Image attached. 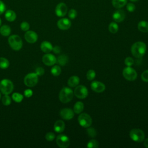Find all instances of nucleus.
<instances>
[{"instance_id": "1", "label": "nucleus", "mask_w": 148, "mask_h": 148, "mask_svg": "<svg viewBox=\"0 0 148 148\" xmlns=\"http://www.w3.org/2000/svg\"><path fill=\"white\" fill-rule=\"evenodd\" d=\"M132 54L136 58H141L146 51V45L143 42H137L134 43L131 48Z\"/></svg>"}, {"instance_id": "2", "label": "nucleus", "mask_w": 148, "mask_h": 148, "mask_svg": "<svg viewBox=\"0 0 148 148\" xmlns=\"http://www.w3.org/2000/svg\"><path fill=\"white\" fill-rule=\"evenodd\" d=\"M73 97L72 90L69 87H63L59 93V99L62 103H68L71 101Z\"/></svg>"}, {"instance_id": "3", "label": "nucleus", "mask_w": 148, "mask_h": 148, "mask_svg": "<svg viewBox=\"0 0 148 148\" xmlns=\"http://www.w3.org/2000/svg\"><path fill=\"white\" fill-rule=\"evenodd\" d=\"M8 43L12 49L16 51L20 50L23 46V42L21 38L17 35H13L8 38Z\"/></svg>"}, {"instance_id": "4", "label": "nucleus", "mask_w": 148, "mask_h": 148, "mask_svg": "<svg viewBox=\"0 0 148 148\" xmlns=\"http://www.w3.org/2000/svg\"><path fill=\"white\" fill-rule=\"evenodd\" d=\"M13 90V84L9 79H3L0 82V90L4 95L10 94Z\"/></svg>"}, {"instance_id": "5", "label": "nucleus", "mask_w": 148, "mask_h": 148, "mask_svg": "<svg viewBox=\"0 0 148 148\" xmlns=\"http://www.w3.org/2000/svg\"><path fill=\"white\" fill-rule=\"evenodd\" d=\"M130 136L132 140L136 142H141L145 139V133L140 129L134 128L131 130Z\"/></svg>"}, {"instance_id": "6", "label": "nucleus", "mask_w": 148, "mask_h": 148, "mask_svg": "<svg viewBox=\"0 0 148 148\" xmlns=\"http://www.w3.org/2000/svg\"><path fill=\"white\" fill-rule=\"evenodd\" d=\"M78 122L82 127L84 128H88L90 127L92 124V119L87 113H80V115L78 117Z\"/></svg>"}, {"instance_id": "7", "label": "nucleus", "mask_w": 148, "mask_h": 148, "mask_svg": "<svg viewBox=\"0 0 148 148\" xmlns=\"http://www.w3.org/2000/svg\"><path fill=\"white\" fill-rule=\"evenodd\" d=\"M123 75L126 80L134 81L137 77V72L131 66H127L123 71Z\"/></svg>"}, {"instance_id": "8", "label": "nucleus", "mask_w": 148, "mask_h": 148, "mask_svg": "<svg viewBox=\"0 0 148 148\" xmlns=\"http://www.w3.org/2000/svg\"><path fill=\"white\" fill-rule=\"evenodd\" d=\"M38 82V76L35 73L27 74L24 79V84L28 87L35 86Z\"/></svg>"}, {"instance_id": "9", "label": "nucleus", "mask_w": 148, "mask_h": 148, "mask_svg": "<svg viewBox=\"0 0 148 148\" xmlns=\"http://www.w3.org/2000/svg\"><path fill=\"white\" fill-rule=\"evenodd\" d=\"M73 94L79 99H84L88 95V90L84 86H77L74 90Z\"/></svg>"}, {"instance_id": "10", "label": "nucleus", "mask_w": 148, "mask_h": 148, "mask_svg": "<svg viewBox=\"0 0 148 148\" xmlns=\"http://www.w3.org/2000/svg\"><path fill=\"white\" fill-rule=\"evenodd\" d=\"M56 143L61 148H66L70 145L69 138L64 134H60L56 138Z\"/></svg>"}, {"instance_id": "11", "label": "nucleus", "mask_w": 148, "mask_h": 148, "mask_svg": "<svg viewBox=\"0 0 148 148\" xmlns=\"http://www.w3.org/2000/svg\"><path fill=\"white\" fill-rule=\"evenodd\" d=\"M68 12V7L64 2H60L56 7L55 13L58 17H64Z\"/></svg>"}, {"instance_id": "12", "label": "nucleus", "mask_w": 148, "mask_h": 148, "mask_svg": "<svg viewBox=\"0 0 148 148\" xmlns=\"http://www.w3.org/2000/svg\"><path fill=\"white\" fill-rule=\"evenodd\" d=\"M42 61L46 65L52 66L57 62V58L53 54L47 53L43 56Z\"/></svg>"}, {"instance_id": "13", "label": "nucleus", "mask_w": 148, "mask_h": 148, "mask_svg": "<svg viewBox=\"0 0 148 148\" xmlns=\"http://www.w3.org/2000/svg\"><path fill=\"white\" fill-rule=\"evenodd\" d=\"M71 21L67 18H62L60 19L57 23V27L61 30L68 29L71 26Z\"/></svg>"}, {"instance_id": "14", "label": "nucleus", "mask_w": 148, "mask_h": 148, "mask_svg": "<svg viewBox=\"0 0 148 148\" xmlns=\"http://www.w3.org/2000/svg\"><path fill=\"white\" fill-rule=\"evenodd\" d=\"M90 87L92 90L98 93L102 92L105 90V85L99 81H93L91 83Z\"/></svg>"}, {"instance_id": "15", "label": "nucleus", "mask_w": 148, "mask_h": 148, "mask_svg": "<svg viewBox=\"0 0 148 148\" xmlns=\"http://www.w3.org/2000/svg\"><path fill=\"white\" fill-rule=\"evenodd\" d=\"M60 114L63 119L69 120L74 117V112L71 109L64 108L61 110Z\"/></svg>"}, {"instance_id": "16", "label": "nucleus", "mask_w": 148, "mask_h": 148, "mask_svg": "<svg viewBox=\"0 0 148 148\" xmlns=\"http://www.w3.org/2000/svg\"><path fill=\"white\" fill-rule=\"evenodd\" d=\"M125 17V13L124 10L121 9H118L116 10L112 14V18L113 20L116 23H120L123 21Z\"/></svg>"}, {"instance_id": "17", "label": "nucleus", "mask_w": 148, "mask_h": 148, "mask_svg": "<svg viewBox=\"0 0 148 148\" xmlns=\"http://www.w3.org/2000/svg\"><path fill=\"white\" fill-rule=\"evenodd\" d=\"M25 39L30 43H34L38 40L37 34L33 31H27L24 35Z\"/></svg>"}, {"instance_id": "18", "label": "nucleus", "mask_w": 148, "mask_h": 148, "mask_svg": "<svg viewBox=\"0 0 148 148\" xmlns=\"http://www.w3.org/2000/svg\"><path fill=\"white\" fill-rule=\"evenodd\" d=\"M65 123L62 120H58L56 121L54 125V130L56 132L61 133L65 130Z\"/></svg>"}, {"instance_id": "19", "label": "nucleus", "mask_w": 148, "mask_h": 148, "mask_svg": "<svg viewBox=\"0 0 148 148\" xmlns=\"http://www.w3.org/2000/svg\"><path fill=\"white\" fill-rule=\"evenodd\" d=\"M40 49L42 51L46 53H49L53 50L52 45L48 41H43L40 44Z\"/></svg>"}, {"instance_id": "20", "label": "nucleus", "mask_w": 148, "mask_h": 148, "mask_svg": "<svg viewBox=\"0 0 148 148\" xmlns=\"http://www.w3.org/2000/svg\"><path fill=\"white\" fill-rule=\"evenodd\" d=\"M80 82L79 77L77 76H72L70 77L68 80V84L71 87H75L77 86Z\"/></svg>"}, {"instance_id": "21", "label": "nucleus", "mask_w": 148, "mask_h": 148, "mask_svg": "<svg viewBox=\"0 0 148 148\" xmlns=\"http://www.w3.org/2000/svg\"><path fill=\"white\" fill-rule=\"evenodd\" d=\"M5 17L8 21L12 22L16 20V14L12 10H8L5 13Z\"/></svg>"}, {"instance_id": "22", "label": "nucleus", "mask_w": 148, "mask_h": 148, "mask_svg": "<svg viewBox=\"0 0 148 148\" xmlns=\"http://www.w3.org/2000/svg\"><path fill=\"white\" fill-rule=\"evenodd\" d=\"M138 28L139 31L142 32H148V22L145 20H142L139 22L138 24Z\"/></svg>"}, {"instance_id": "23", "label": "nucleus", "mask_w": 148, "mask_h": 148, "mask_svg": "<svg viewBox=\"0 0 148 148\" xmlns=\"http://www.w3.org/2000/svg\"><path fill=\"white\" fill-rule=\"evenodd\" d=\"M127 3V0H112V4L115 8L120 9Z\"/></svg>"}, {"instance_id": "24", "label": "nucleus", "mask_w": 148, "mask_h": 148, "mask_svg": "<svg viewBox=\"0 0 148 148\" xmlns=\"http://www.w3.org/2000/svg\"><path fill=\"white\" fill-rule=\"evenodd\" d=\"M84 109V104L80 101L75 103L73 106V112L76 114L81 113Z\"/></svg>"}, {"instance_id": "25", "label": "nucleus", "mask_w": 148, "mask_h": 148, "mask_svg": "<svg viewBox=\"0 0 148 148\" xmlns=\"http://www.w3.org/2000/svg\"><path fill=\"white\" fill-rule=\"evenodd\" d=\"M11 33L10 27L8 25H3L0 28V34L4 36H9Z\"/></svg>"}, {"instance_id": "26", "label": "nucleus", "mask_w": 148, "mask_h": 148, "mask_svg": "<svg viewBox=\"0 0 148 148\" xmlns=\"http://www.w3.org/2000/svg\"><path fill=\"white\" fill-rule=\"evenodd\" d=\"M68 61V57L65 54H61L59 56L57 59L58 64L61 66H64Z\"/></svg>"}, {"instance_id": "27", "label": "nucleus", "mask_w": 148, "mask_h": 148, "mask_svg": "<svg viewBox=\"0 0 148 148\" xmlns=\"http://www.w3.org/2000/svg\"><path fill=\"white\" fill-rule=\"evenodd\" d=\"M108 29L110 32L116 34L119 30V25L116 22H111L108 26Z\"/></svg>"}, {"instance_id": "28", "label": "nucleus", "mask_w": 148, "mask_h": 148, "mask_svg": "<svg viewBox=\"0 0 148 148\" xmlns=\"http://www.w3.org/2000/svg\"><path fill=\"white\" fill-rule=\"evenodd\" d=\"M9 66V61L3 57H0V68L6 69Z\"/></svg>"}, {"instance_id": "29", "label": "nucleus", "mask_w": 148, "mask_h": 148, "mask_svg": "<svg viewBox=\"0 0 148 148\" xmlns=\"http://www.w3.org/2000/svg\"><path fill=\"white\" fill-rule=\"evenodd\" d=\"M61 72V69L58 65H54L52 67L51 69V73L53 76H57L60 75Z\"/></svg>"}, {"instance_id": "30", "label": "nucleus", "mask_w": 148, "mask_h": 148, "mask_svg": "<svg viewBox=\"0 0 148 148\" xmlns=\"http://www.w3.org/2000/svg\"><path fill=\"white\" fill-rule=\"evenodd\" d=\"M99 146L98 142L95 139H91L88 141L87 147L88 148H97Z\"/></svg>"}, {"instance_id": "31", "label": "nucleus", "mask_w": 148, "mask_h": 148, "mask_svg": "<svg viewBox=\"0 0 148 148\" xmlns=\"http://www.w3.org/2000/svg\"><path fill=\"white\" fill-rule=\"evenodd\" d=\"M12 98L17 103L21 102L23 99V96L22 94L18 93V92H14L12 94Z\"/></svg>"}, {"instance_id": "32", "label": "nucleus", "mask_w": 148, "mask_h": 148, "mask_svg": "<svg viewBox=\"0 0 148 148\" xmlns=\"http://www.w3.org/2000/svg\"><path fill=\"white\" fill-rule=\"evenodd\" d=\"M87 133L88 134V135L91 137V138H94L97 136V131L95 130V128H92V127H88L87 129Z\"/></svg>"}, {"instance_id": "33", "label": "nucleus", "mask_w": 148, "mask_h": 148, "mask_svg": "<svg viewBox=\"0 0 148 148\" xmlns=\"http://www.w3.org/2000/svg\"><path fill=\"white\" fill-rule=\"evenodd\" d=\"M95 76H96V73L93 69L88 70L86 74L87 79L88 80H92L95 77Z\"/></svg>"}, {"instance_id": "34", "label": "nucleus", "mask_w": 148, "mask_h": 148, "mask_svg": "<svg viewBox=\"0 0 148 148\" xmlns=\"http://www.w3.org/2000/svg\"><path fill=\"white\" fill-rule=\"evenodd\" d=\"M2 103L5 106H8L11 103V98L8 95H5L2 98Z\"/></svg>"}, {"instance_id": "35", "label": "nucleus", "mask_w": 148, "mask_h": 148, "mask_svg": "<svg viewBox=\"0 0 148 148\" xmlns=\"http://www.w3.org/2000/svg\"><path fill=\"white\" fill-rule=\"evenodd\" d=\"M124 63L127 66H131L134 64V60L132 58L128 57L125 58L124 60Z\"/></svg>"}, {"instance_id": "36", "label": "nucleus", "mask_w": 148, "mask_h": 148, "mask_svg": "<svg viewBox=\"0 0 148 148\" xmlns=\"http://www.w3.org/2000/svg\"><path fill=\"white\" fill-rule=\"evenodd\" d=\"M68 17L71 18V19H74L77 16V11L74 9H71L69 12H68Z\"/></svg>"}, {"instance_id": "37", "label": "nucleus", "mask_w": 148, "mask_h": 148, "mask_svg": "<svg viewBox=\"0 0 148 148\" xmlns=\"http://www.w3.org/2000/svg\"><path fill=\"white\" fill-rule=\"evenodd\" d=\"M126 8H127V10L129 12H133L135 10L136 7H135V5L133 3L128 2V3H127V7H126Z\"/></svg>"}, {"instance_id": "38", "label": "nucleus", "mask_w": 148, "mask_h": 148, "mask_svg": "<svg viewBox=\"0 0 148 148\" xmlns=\"http://www.w3.org/2000/svg\"><path fill=\"white\" fill-rule=\"evenodd\" d=\"M20 28L21 30L24 31H27L29 28V24L26 21H23L20 24Z\"/></svg>"}, {"instance_id": "39", "label": "nucleus", "mask_w": 148, "mask_h": 148, "mask_svg": "<svg viewBox=\"0 0 148 148\" xmlns=\"http://www.w3.org/2000/svg\"><path fill=\"white\" fill-rule=\"evenodd\" d=\"M45 138L48 141H52L55 138V135L53 132H47L45 135Z\"/></svg>"}, {"instance_id": "40", "label": "nucleus", "mask_w": 148, "mask_h": 148, "mask_svg": "<svg viewBox=\"0 0 148 148\" xmlns=\"http://www.w3.org/2000/svg\"><path fill=\"white\" fill-rule=\"evenodd\" d=\"M142 80L145 82H148V69L145 71L141 75Z\"/></svg>"}, {"instance_id": "41", "label": "nucleus", "mask_w": 148, "mask_h": 148, "mask_svg": "<svg viewBox=\"0 0 148 148\" xmlns=\"http://www.w3.org/2000/svg\"><path fill=\"white\" fill-rule=\"evenodd\" d=\"M44 73H45V70L42 67H38L35 70V73L38 76H42L44 74Z\"/></svg>"}, {"instance_id": "42", "label": "nucleus", "mask_w": 148, "mask_h": 148, "mask_svg": "<svg viewBox=\"0 0 148 148\" xmlns=\"http://www.w3.org/2000/svg\"><path fill=\"white\" fill-rule=\"evenodd\" d=\"M5 10V5L4 3L0 0V15L2 14Z\"/></svg>"}, {"instance_id": "43", "label": "nucleus", "mask_w": 148, "mask_h": 148, "mask_svg": "<svg viewBox=\"0 0 148 148\" xmlns=\"http://www.w3.org/2000/svg\"><path fill=\"white\" fill-rule=\"evenodd\" d=\"M53 50V51L55 54H59L61 51V47L60 46H56L54 47H53V50Z\"/></svg>"}, {"instance_id": "44", "label": "nucleus", "mask_w": 148, "mask_h": 148, "mask_svg": "<svg viewBox=\"0 0 148 148\" xmlns=\"http://www.w3.org/2000/svg\"><path fill=\"white\" fill-rule=\"evenodd\" d=\"M32 95V91L30 89H27L24 91V95L26 97H31Z\"/></svg>"}, {"instance_id": "45", "label": "nucleus", "mask_w": 148, "mask_h": 148, "mask_svg": "<svg viewBox=\"0 0 148 148\" xmlns=\"http://www.w3.org/2000/svg\"><path fill=\"white\" fill-rule=\"evenodd\" d=\"M144 146L148 148V138H146L145 140H144Z\"/></svg>"}, {"instance_id": "46", "label": "nucleus", "mask_w": 148, "mask_h": 148, "mask_svg": "<svg viewBox=\"0 0 148 148\" xmlns=\"http://www.w3.org/2000/svg\"><path fill=\"white\" fill-rule=\"evenodd\" d=\"M130 1H131V2H136V1H138V0H130Z\"/></svg>"}, {"instance_id": "47", "label": "nucleus", "mask_w": 148, "mask_h": 148, "mask_svg": "<svg viewBox=\"0 0 148 148\" xmlns=\"http://www.w3.org/2000/svg\"><path fill=\"white\" fill-rule=\"evenodd\" d=\"M1 22H2V21H1V19L0 18V25H1Z\"/></svg>"}, {"instance_id": "48", "label": "nucleus", "mask_w": 148, "mask_h": 148, "mask_svg": "<svg viewBox=\"0 0 148 148\" xmlns=\"http://www.w3.org/2000/svg\"><path fill=\"white\" fill-rule=\"evenodd\" d=\"M1 93H0V99H1Z\"/></svg>"}]
</instances>
